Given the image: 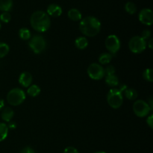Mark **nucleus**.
<instances>
[{
    "instance_id": "f257e3e1",
    "label": "nucleus",
    "mask_w": 153,
    "mask_h": 153,
    "mask_svg": "<svg viewBox=\"0 0 153 153\" xmlns=\"http://www.w3.org/2000/svg\"><path fill=\"white\" fill-rule=\"evenodd\" d=\"M79 30L87 37H95L101 30V22L94 16H86L81 19Z\"/></svg>"
},
{
    "instance_id": "f03ea898",
    "label": "nucleus",
    "mask_w": 153,
    "mask_h": 153,
    "mask_svg": "<svg viewBox=\"0 0 153 153\" xmlns=\"http://www.w3.org/2000/svg\"><path fill=\"white\" fill-rule=\"evenodd\" d=\"M30 24L36 31L43 33L47 31L51 25V19L49 15L43 10H37L31 14Z\"/></svg>"
},
{
    "instance_id": "7ed1b4c3",
    "label": "nucleus",
    "mask_w": 153,
    "mask_h": 153,
    "mask_svg": "<svg viewBox=\"0 0 153 153\" xmlns=\"http://www.w3.org/2000/svg\"><path fill=\"white\" fill-rule=\"evenodd\" d=\"M25 100V92L20 88H13L7 94V101L12 106H18Z\"/></svg>"
},
{
    "instance_id": "20e7f679",
    "label": "nucleus",
    "mask_w": 153,
    "mask_h": 153,
    "mask_svg": "<svg viewBox=\"0 0 153 153\" xmlns=\"http://www.w3.org/2000/svg\"><path fill=\"white\" fill-rule=\"evenodd\" d=\"M107 101L109 106L112 108H119L123 103V97L122 93L117 88H112L108 93Z\"/></svg>"
},
{
    "instance_id": "39448f33",
    "label": "nucleus",
    "mask_w": 153,
    "mask_h": 153,
    "mask_svg": "<svg viewBox=\"0 0 153 153\" xmlns=\"http://www.w3.org/2000/svg\"><path fill=\"white\" fill-rule=\"evenodd\" d=\"M30 49L35 54H40L46 49V42L44 37L39 34H35L28 42Z\"/></svg>"
},
{
    "instance_id": "423d86ee",
    "label": "nucleus",
    "mask_w": 153,
    "mask_h": 153,
    "mask_svg": "<svg viewBox=\"0 0 153 153\" xmlns=\"http://www.w3.org/2000/svg\"><path fill=\"white\" fill-rule=\"evenodd\" d=\"M146 42L140 36H134L128 42V48L132 53H142L146 49Z\"/></svg>"
},
{
    "instance_id": "0eeeda50",
    "label": "nucleus",
    "mask_w": 153,
    "mask_h": 153,
    "mask_svg": "<svg viewBox=\"0 0 153 153\" xmlns=\"http://www.w3.org/2000/svg\"><path fill=\"white\" fill-rule=\"evenodd\" d=\"M151 109L149 105L144 100H137L133 104V111L138 117H145L150 113Z\"/></svg>"
},
{
    "instance_id": "6e6552de",
    "label": "nucleus",
    "mask_w": 153,
    "mask_h": 153,
    "mask_svg": "<svg viewBox=\"0 0 153 153\" xmlns=\"http://www.w3.org/2000/svg\"><path fill=\"white\" fill-rule=\"evenodd\" d=\"M88 74L89 77L93 80L98 81L102 79L105 76V70L102 66L100 65V64L97 63H93L90 64L89 67H88Z\"/></svg>"
},
{
    "instance_id": "1a4fd4ad",
    "label": "nucleus",
    "mask_w": 153,
    "mask_h": 153,
    "mask_svg": "<svg viewBox=\"0 0 153 153\" xmlns=\"http://www.w3.org/2000/svg\"><path fill=\"white\" fill-rule=\"evenodd\" d=\"M106 49L111 54H116L120 49V41L117 36L111 34L107 37L105 42Z\"/></svg>"
},
{
    "instance_id": "9d476101",
    "label": "nucleus",
    "mask_w": 153,
    "mask_h": 153,
    "mask_svg": "<svg viewBox=\"0 0 153 153\" xmlns=\"http://www.w3.org/2000/svg\"><path fill=\"white\" fill-rule=\"evenodd\" d=\"M139 21L145 25H151L153 23V13L151 9L143 8L138 15Z\"/></svg>"
},
{
    "instance_id": "9b49d317",
    "label": "nucleus",
    "mask_w": 153,
    "mask_h": 153,
    "mask_svg": "<svg viewBox=\"0 0 153 153\" xmlns=\"http://www.w3.org/2000/svg\"><path fill=\"white\" fill-rule=\"evenodd\" d=\"M33 81L32 76L28 72H23L19 75V83L24 88H28Z\"/></svg>"
},
{
    "instance_id": "f8f14e48",
    "label": "nucleus",
    "mask_w": 153,
    "mask_h": 153,
    "mask_svg": "<svg viewBox=\"0 0 153 153\" xmlns=\"http://www.w3.org/2000/svg\"><path fill=\"white\" fill-rule=\"evenodd\" d=\"M46 13L49 15V16L58 17L62 14V8L57 4H51L47 7Z\"/></svg>"
},
{
    "instance_id": "ddd939ff",
    "label": "nucleus",
    "mask_w": 153,
    "mask_h": 153,
    "mask_svg": "<svg viewBox=\"0 0 153 153\" xmlns=\"http://www.w3.org/2000/svg\"><path fill=\"white\" fill-rule=\"evenodd\" d=\"M13 116H14V112H13V109L10 107L3 108L2 111L1 112V117L5 122H10L11 120L13 119Z\"/></svg>"
},
{
    "instance_id": "4468645a",
    "label": "nucleus",
    "mask_w": 153,
    "mask_h": 153,
    "mask_svg": "<svg viewBox=\"0 0 153 153\" xmlns=\"http://www.w3.org/2000/svg\"><path fill=\"white\" fill-rule=\"evenodd\" d=\"M67 16L70 18L71 20L75 21V22H77V21H81L82 18V13L80 12V10H78L76 8H72L67 13Z\"/></svg>"
},
{
    "instance_id": "2eb2a0df",
    "label": "nucleus",
    "mask_w": 153,
    "mask_h": 153,
    "mask_svg": "<svg viewBox=\"0 0 153 153\" xmlns=\"http://www.w3.org/2000/svg\"><path fill=\"white\" fill-rule=\"evenodd\" d=\"M75 45L79 49L83 50L88 46V40L85 37H79L75 40Z\"/></svg>"
},
{
    "instance_id": "dca6fc26",
    "label": "nucleus",
    "mask_w": 153,
    "mask_h": 153,
    "mask_svg": "<svg viewBox=\"0 0 153 153\" xmlns=\"http://www.w3.org/2000/svg\"><path fill=\"white\" fill-rule=\"evenodd\" d=\"M13 7L12 0H0V10L2 12H9Z\"/></svg>"
},
{
    "instance_id": "f3484780",
    "label": "nucleus",
    "mask_w": 153,
    "mask_h": 153,
    "mask_svg": "<svg viewBox=\"0 0 153 153\" xmlns=\"http://www.w3.org/2000/svg\"><path fill=\"white\" fill-rule=\"evenodd\" d=\"M113 56L111 53H108V52H104L102 53L99 57V62L102 65H105V64H108L111 61Z\"/></svg>"
},
{
    "instance_id": "a211bd4d",
    "label": "nucleus",
    "mask_w": 153,
    "mask_h": 153,
    "mask_svg": "<svg viewBox=\"0 0 153 153\" xmlns=\"http://www.w3.org/2000/svg\"><path fill=\"white\" fill-rule=\"evenodd\" d=\"M105 83L108 85L109 87H114L117 86L119 85V79L115 75H110V76H106L105 77Z\"/></svg>"
},
{
    "instance_id": "6ab92c4d",
    "label": "nucleus",
    "mask_w": 153,
    "mask_h": 153,
    "mask_svg": "<svg viewBox=\"0 0 153 153\" xmlns=\"http://www.w3.org/2000/svg\"><path fill=\"white\" fill-rule=\"evenodd\" d=\"M8 127L4 123H0V142L6 139L8 134Z\"/></svg>"
},
{
    "instance_id": "aec40b11",
    "label": "nucleus",
    "mask_w": 153,
    "mask_h": 153,
    "mask_svg": "<svg viewBox=\"0 0 153 153\" xmlns=\"http://www.w3.org/2000/svg\"><path fill=\"white\" fill-rule=\"evenodd\" d=\"M40 87L37 86V85H30L29 88H28L27 91V94L31 97H36L40 94Z\"/></svg>"
},
{
    "instance_id": "412c9836",
    "label": "nucleus",
    "mask_w": 153,
    "mask_h": 153,
    "mask_svg": "<svg viewBox=\"0 0 153 153\" xmlns=\"http://www.w3.org/2000/svg\"><path fill=\"white\" fill-rule=\"evenodd\" d=\"M125 97L129 100H135L137 97V92L134 88H127L124 91Z\"/></svg>"
},
{
    "instance_id": "4be33fe9",
    "label": "nucleus",
    "mask_w": 153,
    "mask_h": 153,
    "mask_svg": "<svg viewBox=\"0 0 153 153\" xmlns=\"http://www.w3.org/2000/svg\"><path fill=\"white\" fill-rule=\"evenodd\" d=\"M31 31L26 28H22L19 31V37L23 40H28L31 38Z\"/></svg>"
},
{
    "instance_id": "5701e85b",
    "label": "nucleus",
    "mask_w": 153,
    "mask_h": 153,
    "mask_svg": "<svg viewBox=\"0 0 153 153\" xmlns=\"http://www.w3.org/2000/svg\"><path fill=\"white\" fill-rule=\"evenodd\" d=\"M125 10L128 13L133 15L137 11V6L132 1H128L125 4Z\"/></svg>"
},
{
    "instance_id": "b1692460",
    "label": "nucleus",
    "mask_w": 153,
    "mask_h": 153,
    "mask_svg": "<svg viewBox=\"0 0 153 153\" xmlns=\"http://www.w3.org/2000/svg\"><path fill=\"white\" fill-rule=\"evenodd\" d=\"M10 51V47L7 43H0V58L5 57Z\"/></svg>"
},
{
    "instance_id": "393cba45",
    "label": "nucleus",
    "mask_w": 153,
    "mask_h": 153,
    "mask_svg": "<svg viewBox=\"0 0 153 153\" xmlns=\"http://www.w3.org/2000/svg\"><path fill=\"white\" fill-rule=\"evenodd\" d=\"M143 79L149 82H153V76H152V69L148 68L144 70L143 73Z\"/></svg>"
},
{
    "instance_id": "a878e982",
    "label": "nucleus",
    "mask_w": 153,
    "mask_h": 153,
    "mask_svg": "<svg viewBox=\"0 0 153 153\" xmlns=\"http://www.w3.org/2000/svg\"><path fill=\"white\" fill-rule=\"evenodd\" d=\"M11 19V15L9 12H2L0 15V21L4 23H8Z\"/></svg>"
},
{
    "instance_id": "bb28decb",
    "label": "nucleus",
    "mask_w": 153,
    "mask_h": 153,
    "mask_svg": "<svg viewBox=\"0 0 153 153\" xmlns=\"http://www.w3.org/2000/svg\"><path fill=\"white\" fill-rule=\"evenodd\" d=\"M105 70V74H106V76H110V75H114L115 73V68L114 66L112 65H108L105 67V69H104Z\"/></svg>"
},
{
    "instance_id": "cd10ccee",
    "label": "nucleus",
    "mask_w": 153,
    "mask_h": 153,
    "mask_svg": "<svg viewBox=\"0 0 153 153\" xmlns=\"http://www.w3.org/2000/svg\"><path fill=\"white\" fill-rule=\"evenodd\" d=\"M140 37L143 39V40H148L149 37H151V31L149 30H144V31L142 32L141 36Z\"/></svg>"
},
{
    "instance_id": "c85d7f7f",
    "label": "nucleus",
    "mask_w": 153,
    "mask_h": 153,
    "mask_svg": "<svg viewBox=\"0 0 153 153\" xmlns=\"http://www.w3.org/2000/svg\"><path fill=\"white\" fill-rule=\"evenodd\" d=\"M64 153H79L77 149L73 146H67L64 150Z\"/></svg>"
},
{
    "instance_id": "c756f323",
    "label": "nucleus",
    "mask_w": 153,
    "mask_h": 153,
    "mask_svg": "<svg viewBox=\"0 0 153 153\" xmlns=\"http://www.w3.org/2000/svg\"><path fill=\"white\" fill-rule=\"evenodd\" d=\"M146 123H147V125L149 126V128H151V129H152L153 128V115L151 114L150 116H149L147 117V119H146Z\"/></svg>"
},
{
    "instance_id": "7c9ffc66",
    "label": "nucleus",
    "mask_w": 153,
    "mask_h": 153,
    "mask_svg": "<svg viewBox=\"0 0 153 153\" xmlns=\"http://www.w3.org/2000/svg\"><path fill=\"white\" fill-rule=\"evenodd\" d=\"M19 153H35V152L30 146H26V147L23 148Z\"/></svg>"
},
{
    "instance_id": "2f4dec72",
    "label": "nucleus",
    "mask_w": 153,
    "mask_h": 153,
    "mask_svg": "<svg viewBox=\"0 0 153 153\" xmlns=\"http://www.w3.org/2000/svg\"><path fill=\"white\" fill-rule=\"evenodd\" d=\"M7 127H8V128H10V129H14V128H16V123L14 122H9V124L8 126H7Z\"/></svg>"
},
{
    "instance_id": "473e14b6",
    "label": "nucleus",
    "mask_w": 153,
    "mask_h": 153,
    "mask_svg": "<svg viewBox=\"0 0 153 153\" xmlns=\"http://www.w3.org/2000/svg\"><path fill=\"white\" fill-rule=\"evenodd\" d=\"M147 104L149 105V108H150L151 110L152 111V109H153V100H152V97H150L149 98V100H148Z\"/></svg>"
},
{
    "instance_id": "72a5a7b5",
    "label": "nucleus",
    "mask_w": 153,
    "mask_h": 153,
    "mask_svg": "<svg viewBox=\"0 0 153 153\" xmlns=\"http://www.w3.org/2000/svg\"><path fill=\"white\" fill-rule=\"evenodd\" d=\"M127 89V86L126 85H120V89H118L120 91L121 93L123 92V91H125Z\"/></svg>"
},
{
    "instance_id": "f704fd0d",
    "label": "nucleus",
    "mask_w": 153,
    "mask_h": 153,
    "mask_svg": "<svg viewBox=\"0 0 153 153\" xmlns=\"http://www.w3.org/2000/svg\"><path fill=\"white\" fill-rule=\"evenodd\" d=\"M148 46H149V48L150 49H153V39L152 38H151L150 40H149V42H148Z\"/></svg>"
},
{
    "instance_id": "c9c22d12",
    "label": "nucleus",
    "mask_w": 153,
    "mask_h": 153,
    "mask_svg": "<svg viewBox=\"0 0 153 153\" xmlns=\"http://www.w3.org/2000/svg\"><path fill=\"white\" fill-rule=\"evenodd\" d=\"M4 100H1V99H0V110H1V109L4 108Z\"/></svg>"
},
{
    "instance_id": "e433bc0d",
    "label": "nucleus",
    "mask_w": 153,
    "mask_h": 153,
    "mask_svg": "<svg viewBox=\"0 0 153 153\" xmlns=\"http://www.w3.org/2000/svg\"><path fill=\"white\" fill-rule=\"evenodd\" d=\"M95 153H106L105 152H102V151H101V152H95Z\"/></svg>"
},
{
    "instance_id": "4c0bfd02",
    "label": "nucleus",
    "mask_w": 153,
    "mask_h": 153,
    "mask_svg": "<svg viewBox=\"0 0 153 153\" xmlns=\"http://www.w3.org/2000/svg\"><path fill=\"white\" fill-rule=\"evenodd\" d=\"M1 21H0V29H1Z\"/></svg>"
}]
</instances>
